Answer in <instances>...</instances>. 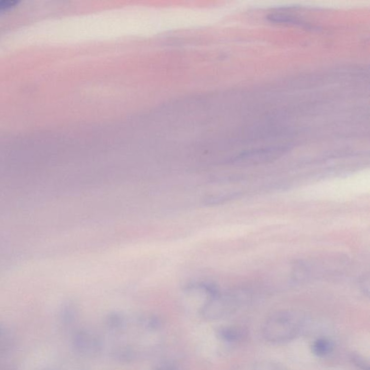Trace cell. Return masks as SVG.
Instances as JSON below:
<instances>
[{"label":"cell","instance_id":"obj_1","mask_svg":"<svg viewBox=\"0 0 370 370\" xmlns=\"http://www.w3.org/2000/svg\"><path fill=\"white\" fill-rule=\"evenodd\" d=\"M299 317L291 312H278L271 315L265 324L264 335L272 342H285L296 336L300 330Z\"/></svg>","mask_w":370,"mask_h":370},{"label":"cell","instance_id":"obj_2","mask_svg":"<svg viewBox=\"0 0 370 370\" xmlns=\"http://www.w3.org/2000/svg\"><path fill=\"white\" fill-rule=\"evenodd\" d=\"M284 149L271 148L250 150L241 153L234 158V164L241 166L257 165L277 159L281 156Z\"/></svg>","mask_w":370,"mask_h":370},{"label":"cell","instance_id":"obj_3","mask_svg":"<svg viewBox=\"0 0 370 370\" xmlns=\"http://www.w3.org/2000/svg\"><path fill=\"white\" fill-rule=\"evenodd\" d=\"M333 349V345L329 340L320 338L313 345V352L319 357H324L330 354Z\"/></svg>","mask_w":370,"mask_h":370},{"label":"cell","instance_id":"obj_4","mask_svg":"<svg viewBox=\"0 0 370 370\" xmlns=\"http://www.w3.org/2000/svg\"><path fill=\"white\" fill-rule=\"evenodd\" d=\"M222 336L225 338L227 341H235L239 340L242 336L240 330L235 328L225 329L223 331Z\"/></svg>","mask_w":370,"mask_h":370},{"label":"cell","instance_id":"obj_5","mask_svg":"<svg viewBox=\"0 0 370 370\" xmlns=\"http://www.w3.org/2000/svg\"><path fill=\"white\" fill-rule=\"evenodd\" d=\"M18 1L15 0H2L0 1V10H4L13 7L15 4H18Z\"/></svg>","mask_w":370,"mask_h":370},{"label":"cell","instance_id":"obj_6","mask_svg":"<svg viewBox=\"0 0 370 370\" xmlns=\"http://www.w3.org/2000/svg\"><path fill=\"white\" fill-rule=\"evenodd\" d=\"M354 360L356 365H358V366L360 367V368H361L362 369H363L364 370H370L369 365H368V364L365 363V362L362 359H360V357H354Z\"/></svg>","mask_w":370,"mask_h":370}]
</instances>
